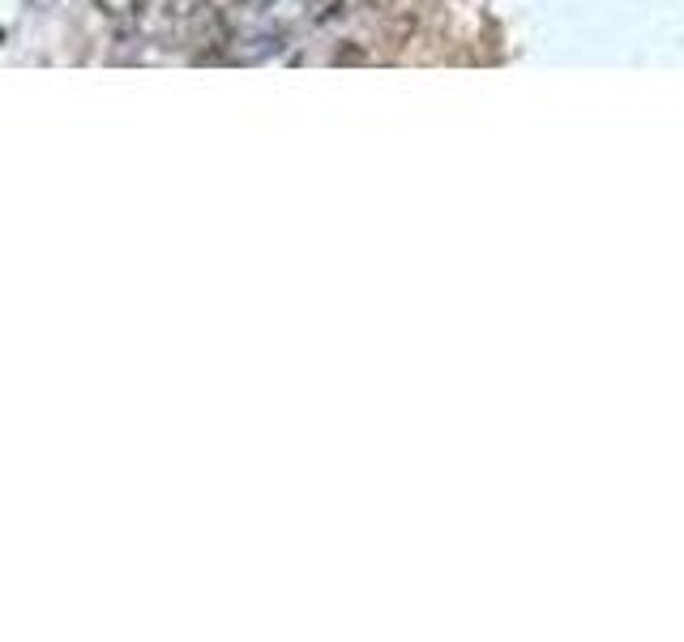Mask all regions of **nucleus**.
Returning <instances> with one entry per match:
<instances>
[{
    "label": "nucleus",
    "mask_w": 684,
    "mask_h": 642,
    "mask_svg": "<svg viewBox=\"0 0 684 642\" xmlns=\"http://www.w3.org/2000/svg\"><path fill=\"white\" fill-rule=\"evenodd\" d=\"M347 13V0H317V13H313V22H338Z\"/></svg>",
    "instance_id": "1"
},
{
    "label": "nucleus",
    "mask_w": 684,
    "mask_h": 642,
    "mask_svg": "<svg viewBox=\"0 0 684 642\" xmlns=\"http://www.w3.org/2000/svg\"><path fill=\"white\" fill-rule=\"evenodd\" d=\"M103 13H111V18H129V13H137V4L141 0H95Z\"/></svg>",
    "instance_id": "2"
},
{
    "label": "nucleus",
    "mask_w": 684,
    "mask_h": 642,
    "mask_svg": "<svg viewBox=\"0 0 684 642\" xmlns=\"http://www.w3.org/2000/svg\"><path fill=\"white\" fill-rule=\"evenodd\" d=\"M236 4H245V9H270L274 0H236Z\"/></svg>",
    "instance_id": "3"
}]
</instances>
